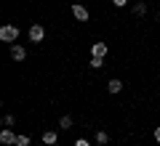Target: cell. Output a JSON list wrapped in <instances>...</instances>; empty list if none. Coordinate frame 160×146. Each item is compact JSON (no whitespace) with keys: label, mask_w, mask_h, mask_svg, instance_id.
I'll return each instance as SVG.
<instances>
[{"label":"cell","mask_w":160,"mask_h":146,"mask_svg":"<svg viewBox=\"0 0 160 146\" xmlns=\"http://www.w3.org/2000/svg\"><path fill=\"white\" fill-rule=\"evenodd\" d=\"M0 40L3 43H16L19 40V27L16 24H3L0 27Z\"/></svg>","instance_id":"6da1fadb"},{"label":"cell","mask_w":160,"mask_h":146,"mask_svg":"<svg viewBox=\"0 0 160 146\" xmlns=\"http://www.w3.org/2000/svg\"><path fill=\"white\" fill-rule=\"evenodd\" d=\"M27 35H29V43H43V40H46V29L40 27V24H32Z\"/></svg>","instance_id":"7a4b0ae2"},{"label":"cell","mask_w":160,"mask_h":146,"mask_svg":"<svg viewBox=\"0 0 160 146\" xmlns=\"http://www.w3.org/2000/svg\"><path fill=\"white\" fill-rule=\"evenodd\" d=\"M72 16L78 19V21H91V13H88L86 6H80V3H75L72 6Z\"/></svg>","instance_id":"3957f363"},{"label":"cell","mask_w":160,"mask_h":146,"mask_svg":"<svg viewBox=\"0 0 160 146\" xmlns=\"http://www.w3.org/2000/svg\"><path fill=\"white\" fill-rule=\"evenodd\" d=\"M11 59L13 61H24V59H27V48L19 45V43H11Z\"/></svg>","instance_id":"277c9868"},{"label":"cell","mask_w":160,"mask_h":146,"mask_svg":"<svg viewBox=\"0 0 160 146\" xmlns=\"http://www.w3.org/2000/svg\"><path fill=\"white\" fill-rule=\"evenodd\" d=\"M0 144L3 146H16V133H13V130H0Z\"/></svg>","instance_id":"5b68a950"},{"label":"cell","mask_w":160,"mask_h":146,"mask_svg":"<svg viewBox=\"0 0 160 146\" xmlns=\"http://www.w3.org/2000/svg\"><path fill=\"white\" fill-rule=\"evenodd\" d=\"M107 51H109V48H107V43H93L91 45V56H107Z\"/></svg>","instance_id":"8992f818"},{"label":"cell","mask_w":160,"mask_h":146,"mask_svg":"<svg viewBox=\"0 0 160 146\" xmlns=\"http://www.w3.org/2000/svg\"><path fill=\"white\" fill-rule=\"evenodd\" d=\"M107 90H109V93H120V90H123V80L112 77V80L107 82Z\"/></svg>","instance_id":"52a82bcc"},{"label":"cell","mask_w":160,"mask_h":146,"mask_svg":"<svg viewBox=\"0 0 160 146\" xmlns=\"http://www.w3.org/2000/svg\"><path fill=\"white\" fill-rule=\"evenodd\" d=\"M56 138H59L56 130H46V133H43V144H46V146H53V144H56Z\"/></svg>","instance_id":"ba28073f"},{"label":"cell","mask_w":160,"mask_h":146,"mask_svg":"<svg viewBox=\"0 0 160 146\" xmlns=\"http://www.w3.org/2000/svg\"><path fill=\"white\" fill-rule=\"evenodd\" d=\"M96 144H102V146H107V144H109L107 130H96Z\"/></svg>","instance_id":"9c48e42d"},{"label":"cell","mask_w":160,"mask_h":146,"mask_svg":"<svg viewBox=\"0 0 160 146\" xmlns=\"http://www.w3.org/2000/svg\"><path fill=\"white\" fill-rule=\"evenodd\" d=\"M59 128H62V130H69V128H72V117H69V114H64V117L59 120Z\"/></svg>","instance_id":"30bf717a"},{"label":"cell","mask_w":160,"mask_h":146,"mask_svg":"<svg viewBox=\"0 0 160 146\" xmlns=\"http://www.w3.org/2000/svg\"><path fill=\"white\" fill-rule=\"evenodd\" d=\"M88 64H91L93 69H102V67H104V59H102V56H91V61H88Z\"/></svg>","instance_id":"8fae6325"},{"label":"cell","mask_w":160,"mask_h":146,"mask_svg":"<svg viewBox=\"0 0 160 146\" xmlns=\"http://www.w3.org/2000/svg\"><path fill=\"white\" fill-rule=\"evenodd\" d=\"M16 146H29V135H16Z\"/></svg>","instance_id":"7c38bea8"},{"label":"cell","mask_w":160,"mask_h":146,"mask_svg":"<svg viewBox=\"0 0 160 146\" xmlns=\"http://www.w3.org/2000/svg\"><path fill=\"white\" fill-rule=\"evenodd\" d=\"M133 13H136V16H142V13H147V6H144V3H136V6H133Z\"/></svg>","instance_id":"4fadbf2b"},{"label":"cell","mask_w":160,"mask_h":146,"mask_svg":"<svg viewBox=\"0 0 160 146\" xmlns=\"http://www.w3.org/2000/svg\"><path fill=\"white\" fill-rule=\"evenodd\" d=\"M16 122V117H13V114H6V117H3V125H13Z\"/></svg>","instance_id":"5bb4252c"},{"label":"cell","mask_w":160,"mask_h":146,"mask_svg":"<svg viewBox=\"0 0 160 146\" xmlns=\"http://www.w3.org/2000/svg\"><path fill=\"white\" fill-rule=\"evenodd\" d=\"M72 146H91V144H88V138H78Z\"/></svg>","instance_id":"9a60e30c"},{"label":"cell","mask_w":160,"mask_h":146,"mask_svg":"<svg viewBox=\"0 0 160 146\" xmlns=\"http://www.w3.org/2000/svg\"><path fill=\"white\" fill-rule=\"evenodd\" d=\"M112 6L115 8H123V6H128V0H112Z\"/></svg>","instance_id":"2e32d148"},{"label":"cell","mask_w":160,"mask_h":146,"mask_svg":"<svg viewBox=\"0 0 160 146\" xmlns=\"http://www.w3.org/2000/svg\"><path fill=\"white\" fill-rule=\"evenodd\" d=\"M155 141H158V144H160V125H158V128H155Z\"/></svg>","instance_id":"e0dca14e"}]
</instances>
